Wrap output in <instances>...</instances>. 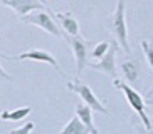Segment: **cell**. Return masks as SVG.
Listing matches in <instances>:
<instances>
[{"mask_svg":"<svg viewBox=\"0 0 153 134\" xmlns=\"http://www.w3.org/2000/svg\"><path fill=\"white\" fill-rule=\"evenodd\" d=\"M59 134H91V133H89V129L82 124V121L77 116H74L68 124L64 126L62 131H61Z\"/></svg>","mask_w":153,"mask_h":134,"instance_id":"4fadbf2b","label":"cell"},{"mask_svg":"<svg viewBox=\"0 0 153 134\" xmlns=\"http://www.w3.org/2000/svg\"><path fill=\"white\" fill-rule=\"evenodd\" d=\"M68 91H71V92H74L76 96H79L82 102L88 104L93 111L99 112V114H106V112H108L106 107H104V104L101 102L98 99V96L93 92V89H91L88 84L81 82L79 79H74V80H71V82H68Z\"/></svg>","mask_w":153,"mask_h":134,"instance_id":"3957f363","label":"cell"},{"mask_svg":"<svg viewBox=\"0 0 153 134\" xmlns=\"http://www.w3.org/2000/svg\"><path fill=\"white\" fill-rule=\"evenodd\" d=\"M109 42H111V47L106 52V55L101 60H93V62H89V67L93 71H99V72H103V74H106V76H109L111 79H118L116 77L118 76L116 54L121 47H120V44H118L116 40H109Z\"/></svg>","mask_w":153,"mask_h":134,"instance_id":"5b68a950","label":"cell"},{"mask_svg":"<svg viewBox=\"0 0 153 134\" xmlns=\"http://www.w3.org/2000/svg\"><path fill=\"white\" fill-rule=\"evenodd\" d=\"M51 13H52L51 10H36V12H32V13H29V15H25V17H22L20 20H22L24 24L39 27V29L45 30L47 34H51V35H54V37H61L62 34L59 30V27L56 25L54 18H52Z\"/></svg>","mask_w":153,"mask_h":134,"instance_id":"277c9868","label":"cell"},{"mask_svg":"<svg viewBox=\"0 0 153 134\" xmlns=\"http://www.w3.org/2000/svg\"><path fill=\"white\" fill-rule=\"evenodd\" d=\"M2 4L5 7H10L14 12H17V15H20V18L36 12V10H51L41 0H2Z\"/></svg>","mask_w":153,"mask_h":134,"instance_id":"ba28073f","label":"cell"},{"mask_svg":"<svg viewBox=\"0 0 153 134\" xmlns=\"http://www.w3.org/2000/svg\"><path fill=\"white\" fill-rule=\"evenodd\" d=\"M41 2H42V4H44V5H47V0H41Z\"/></svg>","mask_w":153,"mask_h":134,"instance_id":"ffe728a7","label":"cell"},{"mask_svg":"<svg viewBox=\"0 0 153 134\" xmlns=\"http://www.w3.org/2000/svg\"><path fill=\"white\" fill-rule=\"evenodd\" d=\"M146 102H148V104H150V106H152V107H153V101H146Z\"/></svg>","mask_w":153,"mask_h":134,"instance_id":"d6986e66","label":"cell"},{"mask_svg":"<svg viewBox=\"0 0 153 134\" xmlns=\"http://www.w3.org/2000/svg\"><path fill=\"white\" fill-rule=\"evenodd\" d=\"M2 57L4 59H15V60H36V62L51 64L61 76H64V72L61 71V66H59L57 59H56L51 52H47V50H44V49H30V50H27V52H22V54H19V55H15V57H7V55H2Z\"/></svg>","mask_w":153,"mask_h":134,"instance_id":"52a82bcc","label":"cell"},{"mask_svg":"<svg viewBox=\"0 0 153 134\" xmlns=\"http://www.w3.org/2000/svg\"><path fill=\"white\" fill-rule=\"evenodd\" d=\"M108 27L116 37V42L125 54H131L128 44V27H126V0H116V7L108 17Z\"/></svg>","mask_w":153,"mask_h":134,"instance_id":"6da1fadb","label":"cell"},{"mask_svg":"<svg viewBox=\"0 0 153 134\" xmlns=\"http://www.w3.org/2000/svg\"><path fill=\"white\" fill-rule=\"evenodd\" d=\"M113 85L125 94V97H126V101H128V104H130V107L138 114V117H140V121H141V124H143L145 129L152 131L153 122L150 121L148 114H146V102H145L143 96H141L135 87H131V85L126 84V82H121L120 79H113Z\"/></svg>","mask_w":153,"mask_h":134,"instance_id":"7a4b0ae2","label":"cell"},{"mask_svg":"<svg viewBox=\"0 0 153 134\" xmlns=\"http://www.w3.org/2000/svg\"><path fill=\"white\" fill-rule=\"evenodd\" d=\"M54 18H57L59 27L64 29V35H79V24L71 12H54Z\"/></svg>","mask_w":153,"mask_h":134,"instance_id":"30bf717a","label":"cell"},{"mask_svg":"<svg viewBox=\"0 0 153 134\" xmlns=\"http://www.w3.org/2000/svg\"><path fill=\"white\" fill-rule=\"evenodd\" d=\"M146 101H153V87H152V91L146 94Z\"/></svg>","mask_w":153,"mask_h":134,"instance_id":"ac0fdd59","label":"cell"},{"mask_svg":"<svg viewBox=\"0 0 153 134\" xmlns=\"http://www.w3.org/2000/svg\"><path fill=\"white\" fill-rule=\"evenodd\" d=\"M141 49H143L146 64H148V67L153 71V44L150 40H141Z\"/></svg>","mask_w":153,"mask_h":134,"instance_id":"9a60e30c","label":"cell"},{"mask_svg":"<svg viewBox=\"0 0 153 134\" xmlns=\"http://www.w3.org/2000/svg\"><path fill=\"white\" fill-rule=\"evenodd\" d=\"M133 126H135V129H136V131H138V134H153V133H152V131H146V129H145V131H143V129H141V127H140V126H138V124H136V122H133Z\"/></svg>","mask_w":153,"mask_h":134,"instance_id":"e0dca14e","label":"cell"},{"mask_svg":"<svg viewBox=\"0 0 153 134\" xmlns=\"http://www.w3.org/2000/svg\"><path fill=\"white\" fill-rule=\"evenodd\" d=\"M76 116L82 121V124L89 129L91 134H99L98 127H96L94 122H93V109H91L88 104H84V102L77 104V106H76Z\"/></svg>","mask_w":153,"mask_h":134,"instance_id":"8fae6325","label":"cell"},{"mask_svg":"<svg viewBox=\"0 0 153 134\" xmlns=\"http://www.w3.org/2000/svg\"><path fill=\"white\" fill-rule=\"evenodd\" d=\"M109 47H111V42H108V40H103V42L96 44L93 47V50H91V57L94 59V60H101L106 55V52L109 50Z\"/></svg>","mask_w":153,"mask_h":134,"instance_id":"5bb4252c","label":"cell"},{"mask_svg":"<svg viewBox=\"0 0 153 134\" xmlns=\"http://www.w3.org/2000/svg\"><path fill=\"white\" fill-rule=\"evenodd\" d=\"M66 40H68L69 47H71L72 54H74V59H76V74L81 76L82 69L88 66V49H89V42L81 35H64Z\"/></svg>","mask_w":153,"mask_h":134,"instance_id":"8992f818","label":"cell"},{"mask_svg":"<svg viewBox=\"0 0 153 134\" xmlns=\"http://www.w3.org/2000/svg\"><path fill=\"white\" fill-rule=\"evenodd\" d=\"M34 127H36L34 122H27V124L20 126V127H17V129H12L10 134H30L32 131H34Z\"/></svg>","mask_w":153,"mask_h":134,"instance_id":"2e32d148","label":"cell"},{"mask_svg":"<svg viewBox=\"0 0 153 134\" xmlns=\"http://www.w3.org/2000/svg\"><path fill=\"white\" fill-rule=\"evenodd\" d=\"M121 76L126 80V84H138L140 82V74H141V67H140V60H123L121 66Z\"/></svg>","mask_w":153,"mask_h":134,"instance_id":"9c48e42d","label":"cell"},{"mask_svg":"<svg viewBox=\"0 0 153 134\" xmlns=\"http://www.w3.org/2000/svg\"><path fill=\"white\" fill-rule=\"evenodd\" d=\"M32 112V107L30 106H24V107H17V109H12V111H2L0 117L2 121H24L25 117Z\"/></svg>","mask_w":153,"mask_h":134,"instance_id":"7c38bea8","label":"cell"}]
</instances>
